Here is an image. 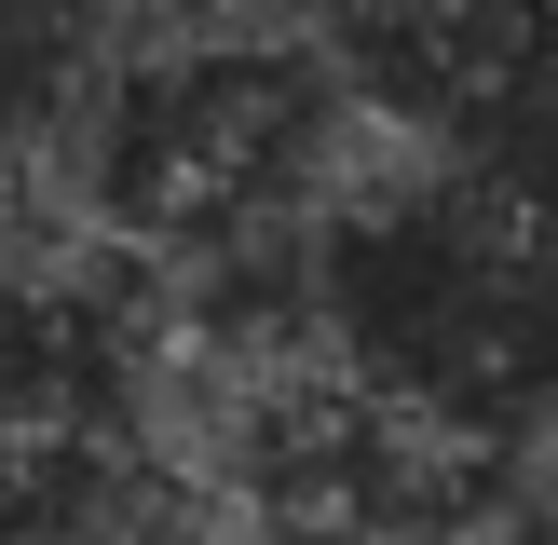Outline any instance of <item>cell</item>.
<instances>
[{"mask_svg":"<svg viewBox=\"0 0 558 545\" xmlns=\"http://www.w3.org/2000/svg\"><path fill=\"white\" fill-rule=\"evenodd\" d=\"M300 232H314V354L477 450L558 436V232L505 218L450 164L396 191H314Z\"/></svg>","mask_w":558,"mask_h":545,"instance_id":"6da1fadb","label":"cell"},{"mask_svg":"<svg viewBox=\"0 0 558 545\" xmlns=\"http://www.w3.org/2000/svg\"><path fill=\"white\" fill-rule=\"evenodd\" d=\"M69 191L96 245H191L259 232V218H300L327 191V150H341V69L314 55V27H150L123 69H82L69 109Z\"/></svg>","mask_w":558,"mask_h":545,"instance_id":"7a4b0ae2","label":"cell"},{"mask_svg":"<svg viewBox=\"0 0 558 545\" xmlns=\"http://www.w3.org/2000/svg\"><path fill=\"white\" fill-rule=\"evenodd\" d=\"M341 109L558 232V0H300Z\"/></svg>","mask_w":558,"mask_h":545,"instance_id":"3957f363","label":"cell"},{"mask_svg":"<svg viewBox=\"0 0 558 545\" xmlns=\"http://www.w3.org/2000/svg\"><path fill=\"white\" fill-rule=\"evenodd\" d=\"M150 287L69 245H0V450L14 436H136L150 409Z\"/></svg>","mask_w":558,"mask_h":545,"instance_id":"277c9868","label":"cell"},{"mask_svg":"<svg viewBox=\"0 0 558 545\" xmlns=\"http://www.w3.org/2000/svg\"><path fill=\"white\" fill-rule=\"evenodd\" d=\"M82 0H0V191L69 136L82 109Z\"/></svg>","mask_w":558,"mask_h":545,"instance_id":"5b68a950","label":"cell"},{"mask_svg":"<svg viewBox=\"0 0 558 545\" xmlns=\"http://www.w3.org/2000/svg\"><path fill=\"white\" fill-rule=\"evenodd\" d=\"M82 14H136V27H232V14H272V0H82Z\"/></svg>","mask_w":558,"mask_h":545,"instance_id":"8992f818","label":"cell"}]
</instances>
